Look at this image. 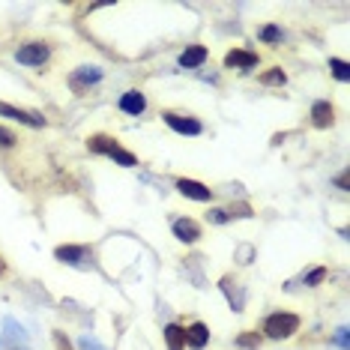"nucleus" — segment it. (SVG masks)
<instances>
[{"label": "nucleus", "instance_id": "nucleus-22", "mask_svg": "<svg viewBox=\"0 0 350 350\" xmlns=\"http://www.w3.org/2000/svg\"><path fill=\"white\" fill-rule=\"evenodd\" d=\"M237 345L245 347V350H258L260 347V336L258 332H243V336L237 338Z\"/></svg>", "mask_w": 350, "mask_h": 350}, {"label": "nucleus", "instance_id": "nucleus-12", "mask_svg": "<svg viewBox=\"0 0 350 350\" xmlns=\"http://www.w3.org/2000/svg\"><path fill=\"white\" fill-rule=\"evenodd\" d=\"M221 291H225V297H228V302H230V308L234 312H243V306H245V297H243V291L237 288V282L230 275H225L221 278V284H219Z\"/></svg>", "mask_w": 350, "mask_h": 350}, {"label": "nucleus", "instance_id": "nucleus-24", "mask_svg": "<svg viewBox=\"0 0 350 350\" xmlns=\"http://www.w3.org/2000/svg\"><path fill=\"white\" fill-rule=\"evenodd\" d=\"M323 278H326V267H314L312 273L306 275V284H308V288H317V284H321Z\"/></svg>", "mask_w": 350, "mask_h": 350}, {"label": "nucleus", "instance_id": "nucleus-28", "mask_svg": "<svg viewBox=\"0 0 350 350\" xmlns=\"http://www.w3.org/2000/svg\"><path fill=\"white\" fill-rule=\"evenodd\" d=\"M252 254H254L252 245H243L240 249V264H252Z\"/></svg>", "mask_w": 350, "mask_h": 350}, {"label": "nucleus", "instance_id": "nucleus-4", "mask_svg": "<svg viewBox=\"0 0 350 350\" xmlns=\"http://www.w3.org/2000/svg\"><path fill=\"white\" fill-rule=\"evenodd\" d=\"M54 258H57L60 264L81 267V260L90 258V249H87V245H57V249H54Z\"/></svg>", "mask_w": 350, "mask_h": 350}, {"label": "nucleus", "instance_id": "nucleus-18", "mask_svg": "<svg viewBox=\"0 0 350 350\" xmlns=\"http://www.w3.org/2000/svg\"><path fill=\"white\" fill-rule=\"evenodd\" d=\"M6 332H10V336H6V345H12V341H18V345H25V341H27L25 329H21V326L12 321V317H6Z\"/></svg>", "mask_w": 350, "mask_h": 350}, {"label": "nucleus", "instance_id": "nucleus-5", "mask_svg": "<svg viewBox=\"0 0 350 350\" xmlns=\"http://www.w3.org/2000/svg\"><path fill=\"white\" fill-rule=\"evenodd\" d=\"M0 117H10V120H15V123H25V126H33V129H39V126H45V120H42L39 114H30V111H25V108L6 105V102H0Z\"/></svg>", "mask_w": 350, "mask_h": 350}, {"label": "nucleus", "instance_id": "nucleus-17", "mask_svg": "<svg viewBox=\"0 0 350 350\" xmlns=\"http://www.w3.org/2000/svg\"><path fill=\"white\" fill-rule=\"evenodd\" d=\"M111 159H114V162L117 165H123V168H135V165H138V159H135L132 153H129V150H123L120 144H117L114 150H111V153H108Z\"/></svg>", "mask_w": 350, "mask_h": 350}, {"label": "nucleus", "instance_id": "nucleus-16", "mask_svg": "<svg viewBox=\"0 0 350 350\" xmlns=\"http://www.w3.org/2000/svg\"><path fill=\"white\" fill-rule=\"evenodd\" d=\"M114 147H117V141H114V138H108V135H90V138H87V150H90V153L108 156Z\"/></svg>", "mask_w": 350, "mask_h": 350}, {"label": "nucleus", "instance_id": "nucleus-20", "mask_svg": "<svg viewBox=\"0 0 350 350\" xmlns=\"http://www.w3.org/2000/svg\"><path fill=\"white\" fill-rule=\"evenodd\" d=\"M284 81H288V75L282 69H269V72L260 75V84H267V87H282Z\"/></svg>", "mask_w": 350, "mask_h": 350}, {"label": "nucleus", "instance_id": "nucleus-26", "mask_svg": "<svg viewBox=\"0 0 350 350\" xmlns=\"http://www.w3.org/2000/svg\"><path fill=\"white\" fill-rule=\"evenodd\" d=\"M206 219H210L213 225H225V221H230L225 210H210V213H206Z\"/></svg>", "mask_w": 350, "mask_h": 350}, {"label": "nucleus", "instance_id": "nucleus-3", "mask_svg": "<svg viewBox=\"0 0 350 350\" xmlns=\"http://www.w3.org/2000/svg\"><path fill=\"white\" fill-rule=\"evenodd\" d=\"M165 123L171 126L174 132H180V135H201L204 132V126L195 120V117H180V114H174V111H165Z\"/></svg>", "mask_w": 350, "mask_h": 350}, {"label": "nucleus", "instance_id": "nucleus-25", "mask_svg": "<svg viewBox=\"0 0 350 350\" xmlns=\"http://www.w3.org/2000/svg\"><path fill=\"white\" fill-rule=\"evenodd\" d=\"M54 347H57V350H72V341L66 338V332L54 329Z\"/></svg>", "mask_w": 350, "mask_h": 350}, {"label": "nucleus", "instance_id": "nucleus-9", "mask_svg": "<svg viewBox=\"0 0 350 350\" xmlns=\"http://www.w3.org/2000/svg\"><path fill=\"white\" fill-rule=\"evenodd\" d=\"M225 66L228 69H252L258 66V54L254 51H243V49H234L225 54Z\"/></svg>", "mask_w": 350, "mask_h": 350}, {"label": "nucleus", "instance_id": "nucleus-7", "mask_svg": "<svg viewBox=\"0 0 350 350\" xmlns=\"http://www.w3.org/2000/svg\"><path fill=\"white\" fill-rule=\"evenodd\" d=\"M174 237L180 243H198L201 240V225L195 219H177L174 221Z\"/></svg>", "mask_w": 350, "mask_h": 350}, {"label": "nucleus", "instance_id": "nucleus-32", "mask_svg": "<svg viewBox=\"0 0 350 350\" xmlns=\"http://www.w3.org/2000/svg\"><path fill=\"white\" fill-rule=\"evenodd\" d=\"M6 273V264H3V258H0V275H3Z\"/></svg>", "mask_w": 350, "mask_h": 350}, {"label": "nucleus", "instance_id": "nucleus-11", "mask_svg": "<svg viewBox=\"0 0 350 350\" xmlns=\"http://www.w3.org/2000/svg\"><path fill=\"white\" fill-rule=\"evenodd\" d=\"M332 120H336V108L329 105V102H314L312 105V123L317 129H329Z\"/></svg>", "mask_w": 350, "mask_h": 350}, {"label": "nucleus", "instance_id": "nucleus-1", "mask_svg": "<svg viewBox=\"0 0 350 350\" xmlns=\"http://www.w3.org/2000/svg\"><path fill=\"white\" fill-rule=\"evenodd\" d=\"M297 329H299V317L291 314V312H275V314H269L267 323H264V332L269 338H275V341L291 338Z\"/></svg>", "mask_w": 350, "mask_h": 350}, {"label": "nucleus", "instance_id": "nucleus-2", "mask_svg": "<svg viewBox=\"0 0 350 350\" xmlns=\"http://www.w3.org/2000/svg\"><path fill=\"white\" fill-rule=\"evenodd\" d=\"M49 57H51V49L45 42H27L15 51V60L25 63V66H42Z\"/></svg>", "mask_w": 350, "mask_h": 350}, {"label": "nucleus", "instance_id": "nucleus-23", "mask_svg": "<svg viewBox=\"0 0 350 350\" xmlns=\"http://www.w3.org/2000/svg\"><path fill=\"white\" fill-rule=\"evenodd\" d=\"M260 39H264V42H282L284 33H282V30H278L275 25H267L264 30H260Z\"/></svg>", "mask_w": 350, "mask_h": 350}, {"label": "nucleus", "instance_id": "nucleus-6", "mask_svg": "<svg viewBox=\"0 0 350 350\" xmlns=\"http://www.w3.org/2000/svg\"><path fill=\"white\" fill-rule=\"evenodd\" d=\"M177 189H180V195H186V198H192V201H213V189H206L204 183H198V180H177Z\"/></svg>", "mask_w": 350, "mask_h": 350}, {"label": "nucleus", "instance_id": "nucleus-30", "mask_svg": "<svg viewBox=\"0 0 350 350\" xmlns=\"http://www.w3.org/2000/svg\"><path fill=\"white\" fill-rule=\"evenodd\" d=\"M336 186H338V189H350V177H347V171H341L338 177H336Z\"/></svg>", "mask_w": 350, "mask_h": 350}, {"label": "nucleus", "instance_id": "nucleus-8", "mask_svg": "<svg viewBox=\"0 0 350 350\" xmlns=\"http://www.w3.org/2000/svg\"><path fill=\"white\" fill-rule=\"evenodd\" d=\"M96 81H102V69H96V66H81L78 72H72V78H69L72 90H78V93H81L84 87L96 84Z\"/></svg>", "mask_w": 350, "mask_h": 350}, {"label": "nucleus", "instance_id": "nucleus-21", "mask_svg": "<svg viewBox=\"0 0 350 350\" xmlns=\"http://www.w3.org/2000/svg\"><path fill=\"white\" fill-rule=\"evenodd\" d=\"M225 213H228V219H252L254 216L249 204H230V210H225Z\"/></svg>", "mask_w": 350, "mask_h": 350}, {"label": "nucleus", "instance_id": "nucleus-13", "mask_svg": "<svg viewBox=\"0 0 350 350\" xmlns=\"http://www.w3.org/2000/svg\"><path fill=\"white\" fill-rule=\"evenodd\" d=\"M206 341H210V329H206L204 323H192L186 329V345L192 347V350H204Z\"/></svg>", "mask_w": 350, "mask_h": 350}, {"label": "nucleus", "instance_id": "nucleus-10", "mask_svg": "<svg viewBox=\"0 0 350 350\" xmlns=\"http://www.w3.org/2000/svg\"><path fill=\"white\" fill-rule=\"evenodd\" d=\"M144 108H147V99H144V93H138V90H129V93H123V96H120V111H123V114H132V117H138V114H144Z\"/></svg>", "mask_w": 350, "mask_h": 350}, {"label": "nucleus", "instance_id": "nucleus-27", "mask_svg": "<svg viewBox=\"0 0 350 350\" xmlns=\"http://www.w3.org/2000/svg\"><path fill=\"white\" fill-rule=\"evenodd\" d=\"M81 347H84V350H105L96 338H90V336H84V338H81Z\"/></svg>", "mask_w": 350, "mask_h": 350}, {"label": "nucleus", "instance_id": "nucleus-14", "mask_svg": "<svg viewBox=\"0 0 350 350\" xmlns=\"http://www.w3.org/2000/svg\"><path fill=\"white\" fill-rule=\"evenodd\" d=\"M204 60H206V49H204V45H189V49L180 54V66L183 69H195V66H201Z\"/></svg>", "mask_w": 350, "mask_h": 350}, {"label": "nucleus", "instance_id": "nucleus-15", "mask_svg": "<svg viewBox=\"0 0 350 350\" xmlns=\"http://www.w3.org/2000/svg\"><path fill=\"white\" fill-rule=\"evenodd\" d=\"M165 345H168V350H183L186 347V329L177 323H168L165 326Z\"/></svg>", "mask_w": 350, "mask_h": 350}, {"label": "nucleus", "instance_id": "nucleus-31", "mask_svg": "<svg viewBox=\"0 0 350 350\" xmlns=\"http://www.w3.org/2000/svg\"><path fill=\"white\" fill-rule=\"evenodd\" d=\"M336 345H338V347H347V329H338V336H336Z\"/></svg>", "mask_w": 350, "mask_h": 350}, {"label": "nucleus", "instance_id": "nucleus-29", "mask_svg": "<svg viewBox=\"0 0 350 350\" xmlns=\"http://www.w3.org/2000/svg\"><path fill=\"white\" fill-rule=\"evenodd\" d=\"M15 144V138H12V132H6V129H0V147H12Z\"/></svg>", "mask_w": 350, "mask_h": 350}, {"label": "nucleus", "instance_id": "nucleus-19", "mask_svg": "<svg viewBox=\"0 0 350 350\" xmlns=\"http://www.w3.org/2000/svg\"><path fill=\"white\" fill-rule=\"evenodd\" d=\"M329 69H332V75H336L338 81H350V66H347V60L329 57Z\"/></svg>", "mask_w": 350, "mask_h": 350}]
</instances>
